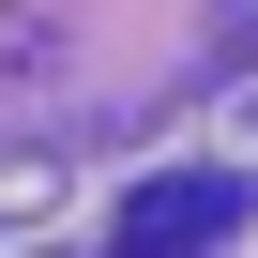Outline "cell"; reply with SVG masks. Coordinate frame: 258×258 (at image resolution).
<instances>
[{
	"label": "cell",
	"instance_id": "obj_1",
	"mask_svg": "<svg viewBox=\"0 0 258 258\" xmlns=\"http://www.w3.org/2000/svg\"><path fill=\"white\" fill-rule=\"evenodd\" d=\"M228 228H243V182H213V167H167V182H137V198H121L106 258H213Z\"/></svg>",
	"mask_w": 258,
	"mask_h": 258
},
{
	"label": "cell",
	"instance_id": "obj_2",
	"mask_svg": "<svg viewBox=\"0 0 258 258\" xmlns=\"http://www.w3.org/2000/svg\"><path fill=\"white\" fill-rule=\"evenodd\" d=\"M243 31H258V0H228V46H243Z\"/></svg>",
	"mask_w": 258,
	"mask_h": 258
}]
</instances>
